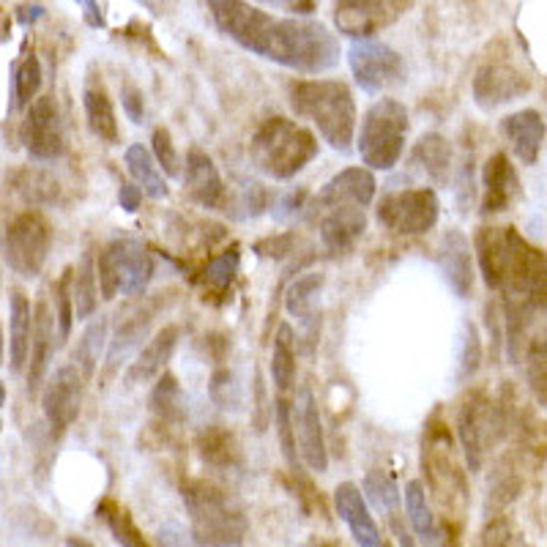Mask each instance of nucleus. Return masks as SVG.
<instances>
[{"label":"nucleus","mask_w":547,"mask_h":547,"mask_svg":"<svg viewBox=\"0 0 547 547\" xmlns=\"http://www.w3.org/2000/svg\"><path fill=\"white\" fill-rule=\"evenodd\" d=\"M219 31L260 58L304 74H320L340 61V44L323 25L277 20L247 0H208Z\"/></svg>","instance_id":"1"},{"label":"nucleus","mask_w":547,"mask_h":547,"mask_svg":"<svg viewBox=\"0 0 547 547\" xmlns=\"http://www.w3.org/2000/svg\"><path fill=\"white\" fill-rule=\"evenodd\" d=\"M474 258L490 290L506 299L528 301L545 310V255L531 247L515 228H479L474 233Z\"/></svg>","instance_id":"2"},{"label":"nucleus","mask_w":547,"mask_h":547,"mask_svg":"<svg viewBox=\"0 0 547 547\" xmlns=\"http://www.w3.org/2000/svg\"><path fill=\"white\" fill-rule=\"evenodd\" d=\"M375 186V176L367 167H345L312 197L307 206L310 219L329 252H348L364 236Z\"/></svg>","instance_id":"3"},{"label":"nucleus","mask_w":547,"mask_h":547,"mask_svg":"<svg viewBox=\"0 0 547 547\" xmlns=\"http://www.w3.org/2000/svg\"><path fill=\"white\" fill-rule=\"evenodd\" d=\"M290 107L299 118L310 121L323 143L334 151H351L356 137V102L342 80H299L290 88Z\"/></svg>","instance_id":"4"},{"label":"nucleus","mask_w":547,"mask_h":547,"mask_svg":"<svg viewBox=\"0 0 547 547\" xmlns=\"http://www.w3.org/2000/svg\"><path fill=\"white\" fill-rule=\"evenodd\" d=\"M181 496L189 512L192 534L206 547H238L249 531L244 509L208 479H186L181 485Z\"/></svg>","instance_id":"5"},{"label":"nucleus","mask_w":547,"mask_h":547,"mask_svg":"<svg viewBox=\"0 0 547 547\" xmlns=\"http://www.w3.org/2000/svg\"><path fill=\"white\" fill-rule=\"evenodd\" d=\"M318 156V137L290 118H269L258 126L249 143V159L274 181L296 178Z\"/></svg>","instance_id":"6"},{"label":"nucleus","mask_w":547,"mask_h":547,"mask_svg":"<svg viewBox=\"0 0 547 547\" xmlns=\"http://www.w3.org/2000/svg\"><path fill=\"white\" fill-rule=\"evenodd\" d=\"M422 474L435 506L446 517H463L468 506V476L457 455L452 430L438 416H433L424 427Z\"/></svg>","instance_id":"7"},{"label":"nucleus","mask_w":547,"mask_h":547,"mask_svg":"<svg viewBox=\"0 0 547 547\" xmlns=\"http://www.w3.org/2000/svg\"><path fill=\"white\" fill-rule=\"evenodd\" d=\"M509 433V405L482 389L468 392L457 405V438L463 446L468 474H479L487 452H493Z\"/></svg>","instance_id":"8"},{"label":"nucleus","mask_w":547,"mask_h":547,"mask_svg":"<svg viewBox=\"0 0 547 547\" xmlns=\"http://www.w3.org/2000/svg\"><path fill=\"white\" fill-rule=\"evenodd\" d=\"M411 132L408 107L397 99L383 96L364 113L359 126V156L367 170H394L405 154Z\"/></svg>","instance_id":"9"},{"label":"nucleus","mask_w":547,"mask_h":547,"mask_svg":"<svg viewBox=\"0 0 547 547\" xmlns=\"http://www.w3.org/2000/svg\"><path fill=\"white\" fill-rule=\"evenodd\" d=\"M96 266V282L104 301H113L115 296H140L148 282L154 277V258L151 252L132 238H115L102 252L93 258Z\"/></svg>","instance_id":"10"},{"label":"nucleus","mask_w":547,"mask_h":547,"mask_svg":"<svg viewBox=\"0 0 547 547\" xmlns=\"http://www.w3.org/2000/svg\"><path fill=\"white\" fill-rule=\"evenodd\" d=\"M375 217L389 236H424L438 225L441 200L430 186L397 189V192H386L381 197V203L375 208Z\"/></svg>","instance_id":"11"},{"label":"nucleus","mask_w":547,"mask_h":547,"mask_svg":"<svg viewBox=\"0 0 547 547\" xmlns=\"http://www.w3.org/2000/svg\"><path fill=\"white\" fill-rule=\"evenodd\" d=\"M531 91V77L515 61L512 50L504 42L490 47L485 61L479 63L474 77V99L482 110H496L501 104L520 99L523 93Z\"/></svg>","instance_id":"12"},{"label":"nucleus","mask_w":547,"mask_h":547,"mask_svg":"<svg viewBox=\"0 0 547 547\" xmlns=\"http://www.w3.org/2000/svg\"><path fill=\"white\" fill-rule=\"evenodd\" d=\"M52 225L39 211H22L6 228V258L20 277H39L50 258Z\"/></svg>","instance_id":"13"},{"label":"nucleus","mask_w":547,"mask_h":547,"mask_svg":"<svg viewBox=\"0 0 547 547\" xmlns=\"http://www.w3.org/2000/svg\"><path fill=\"white\" fill-rule=\"evenodd\" d=\"M20 137L25 151L39 162H55L66 151L61 110L55 96H39L28 104V113L20 126Z\"/></svg>","instance_id":"14"},{"label":"nucleus","mask_w":547,"mask_h":547,"mask_svg":"<svg viewBox=\"0 0 547 547\" xmlns=\"http://www.w3.org/2000/svg\"><path fill=\"white\" fill-rule=\"evenodd\" d=\"M348 61H351L356 83L362 85L364 91L383 93L389 91V88H397V85L405 80L403 58H400L392 47H386V44H356Z\"/></svg>","instance_id":"15"},{"label":"nucleus","mask_w":547,"mask_h":547,"mask_svg":"<svg viewBox=\"0 0 547 547\" xmlns=\"http://www.w3.org/2000/svg\"><path fill=\"white\" fill-rule=\"evenodd\" d=\"M293 433H296V452L299 463H304L315 474L329 471V449H326V435L320 422V408L315 394L304 386L299 400L293 403Z\"/></svg>","instance_id":"16"},{"label":"nucleus","mask_w":547,"mask_h":547,"mask_svg":"<svg viewBox=\"0 0 547 547\" xmlns=\"http://www.w3.org/2000/svg\"><path fill=\"white\" fill-rule=\"evenodd\" d=\"M85 378L74 364H63L61 370L52 375V381L44 386L42 394V408L47 422H50L52 433L61 435L63 430H69L80 408H83V394H85Z\"/></svg>","instance_id":"17"},{"label":"nucleus","mask_w":547,"mask_h":547,"mask_svg":"<svg viewBox=\"0 0 547 547\" xmlns=\"http://www.w3.org/2000/svg\"><path fill=\"white\" fill-rule=\"evenodd\" d=\"M408 0H337L334 22L340 33L370 39L383 28H389L403 14Z\"/></svg>","instance_id":"18"},{"label":"nucleus","mask_w":547,"mask_h":547,"mask_svg":"<svg viewBox=\"0 0 547 547\" xmlns=\"http://www.w3.org/2000/svg\"><path fill=\"white\" fill-rule=\"evenodd\" d=\"M184 192L192 203L208 208V211H219L228 203V189H225V181L219 176L214 159L197 145L186 151Z\"/></svg>","instance_id":"19"},{"label":"nucleus","mask_w":547,"mask_h":547,"mask_svg":"<svg viewBox=\"0 0 547 547\" xmlns=\"http://www.w3.org/2000/svg\"><path fill=\"white\" fill-rule=\"evenodd\" d=\"M438 266L444 271L449 288L455 290L460 299H471L476 282L474 249H471V241L463 230H446L444 238H441V247H438Z\"/></svg>","instance_id":"20"},{"label":"nucleus","mask_w":547,"mask_h":547,"mask_svg":"<svg viewBox=\"0 0 547 547\" xmlns=\"http://www.w3.org/2000/svg\"><path fill=\"white\" fill-rule=\"evenodd\" d=\"M334 509L340 520H345V526L351 528L353 539L359 542V547H386L381 537V528L372 517L367 498L362 496V487L353 482H342L334 490Z\"/></svg>","instance_id":"21"},{"label":"nucleus","mask_w":547,"mask_h":547,"mask_svg":"<svg viewBox=\"0 0 547 547\" xmlns=\"http://www.w3.org/2000/svg\"><path fill=\"white\" fill-rule=\"evenodd\" d=\"M178 340H181V329H178L176 323H165V326L156 331L154 337L140 348L137 359L129 364V370H126L124 381L129 383V386L156 381V378L167 370L170 359H173V353H176L178 348Z\"/></svg>","instance_id":"22"},{"label":"nucleus","mask_w":547,"mask_h":547,"mask_svg":"<svg viewBox=\"0 0 547 547\" xmlns=\"http://www.w3.org/2000/svg\"><path fill=\"white\" fill-rule=\"evenodd\" d=\"M55 345H58V337H55V312L50 310V301L39 299L36 307H33L31 348H28V392L31 394L39 392L44 375L50 370V359Z\"/></svg>","instance_id":"23"},{"label":"nucleus","mask_w":547,"mask_h":547,"mask_svg":"<svg viewBox=\"0 0 547 547\" xmlns=\"http://www.w3.org/2000/svg\"><path fill=\"white\" fill-rule=\"evenodd\" d=\"M482 184H485V195H482V214L496 217L515 206L520 197V178L512 165V159L506 154H493L485 162V173H482Z\"/></svg>","instance_id":"24"},{"label":"nucleus","mask_w":547,"mask_h":547,"mask_svg":"<svg viewBox=\"0 0 547 547\" xmlns=\"http://www.w3.org/2000/svg\"><path fill=\"white\" fill-rule=\"evenodd\" d=\"M506 143L523 165H537L545 148V115L539 110H520L501 121Z\"/></svg>","instance_id":"25"},{"label":"nucleus","mask_w":547,"mask_h":547,"mask_svg":"<svg viewBox=\"0 0 547 547\" xmlns=\"http://www.w3.org/2000/svg\"><path fill=\"white\" fill-rule=\"evenodd\" d=\"M31 326H33V307L22 290H14L9 301V348L11 372L20 375L28 367V348H31Z\"/></svg>","instance_id":"26"},{"label":"nucleus","mask_w":547,"mask_h":547,"mask_svg":"<svg viewBox=\"0 0 547 547\" xmlns=\"http://www.w3.org/2000/svg\"><path fill=\"white\" fill-rule=\"evenodd\" d=\"M413 165H419L424 176L430 178L435 186H446L452 178V145L444 135L427 132L413 145Z\"/></svg>","instance_id":"27"},{"label":"nucleus","mask_w":547,"mask_h":547,"mask_svg":"<svg viewBox=\"0 0 547 547\" xmlns=\"http://www.w3.org/2000/svg\"><path fill=\"white\" fill-rule=\"evenodd\" d=\"M197 457L211 468H233L241 460V444L233 430L222 427V424H211L203 427L195 435Z\"/></svg>","instance_id":"28"},{"label":"nucleus","mask_w":547,"mask_h":547,"mask_svg":"<svg viewBox=\"0 0 547 547\" xmlns=\"http://www.w3.org/2000/svg\"><path fill=\"white\" fill-rule=\"evenodd\" d=\"M405 515H408V523H411L413 537L419 539L422 545L438 547L441 545V526H438V517L433 515L430 509V501H427V490L419 479H411L405 485Z\"/></svg>","instance_id":"29"},{"label":"nucleus","mask_w":547,"mask_h":547,"mask_svg":"<svg viewBox=\"0 0 547 547\" xmlns=\"http://www.w3.org/2000/svg\"><path fill=\"white\" fill-rule=\"evenodd\" d=\"M83 104H85V118H88V126L91 132L104 143H118V115H115L113 99L110 93L104 88L102 80H93V83L85 85L83 93Z\"/></svg>","instance_id":"30"},{"label":"nucleus","mask_w":547,"mask_h":547,"mask_svg":"<svg viewBox=\"0 0 547 547\" xmlns=\"http://www.w3.org/2000/svg\"><path fill=\"white\" fill-rule=\"evenodd\" d=\"M323 274L320 271H310L299 277L288 288V296H285V310L299 320L301 326L307 331L318 329V312H320V288H323Z\"/></svg>","instance_id":"31"},{"label":"nucleus","mask_w":547,"mask_h":547,"mask_svg":"<svg viewBox=\"0 0 547 547\" xmlns=\"http://www.w3.org/2000/svg\"><path fill=\"white\" fill-rule=\"evenodd\" d=\"M124 162L126 170H129V176L135 178V186L143 195H148L151 200H162V197H167L170 189H167L165 176H162V170L156 167L154 156H151V151H148L145 145H129L124 154Z\"/></svg>","instance_id":"32"},{"label":"nucleus","mask_w":547,"mask_h":547,"mask_svg":"<svg viewBox=\"0 0 547 547\" xmlns=\"http://www.w3.org/2000/svg\"><path fill=\"white\" fill-rule=\"evenodd\" d=\"M148 405H151V413H154V419L162 427H178V424L184 422V392H181V383H178L176 375H170L165 370L156 378V386L154 392H151Z\"/></svg>","instance_id":"33"},{"label":"nucleus","mask_w":547,"mask_h":547,"mask_svg":"<svg viewBox=\"0 0 547 547\" xmlns=\"http://www.w3.org/2000/svg\"><path fill=\"white\" fill-rule=\"evenodd\" d=\"M72 301L77 320L93 318L99 310V282H96L93 252H85L80 263L72 269Z\"/></svg>","instance_id":"34"},{"label":"nucleus","mask_w":547,"mask_h":547,"mask_svg":"<svg viewBox=\"0 0 547 547\" xmlns=\"http://www.w3.org/2000/svg\"><path fill=\"white\" fill-rule=\"evenodd\" d=\"M104 345H107V318H99L88 323V329L83 331V337L77 340V348L72 353V364L80 370L85 381H91L99 370Z\"/></svg>","instance_id":"35"},{"label":"nucleus","mask_w":547,"mask_h":547,"mask_svg":"<svg viewBox=\"0 0 547 547\" xmlns=\"http://www.w3.org/2000/svg\"><path fill=\"white\" fill-rule=\"evenodd\" d=\"M96 515L102 517L104 526L110 528V534H113V539L121 547H151L126 506L115 504V501H102V506L96 509Z\"/></svg>","instance_id":"36"},{"label":"nucleus","mask_w":547,"mask_h":547,"mask_svg":"<svg viewBox=\"0 0 547 547\" xmlns=\"http://www.w3.org/2000/svg\"><path fill=\"white\" fill-rule=\"evenodd\" d=\"M271 378L279 394H288L296 381V348H293V329L279 326L271 353Z\"/></svg>","instance_id":"37"},{"label":"nucleus","mask_w":547,"mask_h":547,"mask_svg":"<svg viewBox=\"0 0 547 547\" xmlns=\"http://www.w3.org/2000/svg\"><path fill=\"white\" fill-rule=\"evenodd\" d=\"M151 320H154V310L148 307V310L135 312V315H129V318L118 323V334H115V340L110 342V351H107V370H115V364L124 359L129 348H135L137 342L143 340L148 334Z\"/></svg>","instance_id":"38"},{"label":"nucleus","mask_w":547,"mask_h":547,"mask_svg":"<svg viewBox=\"0 0 547 547\" xmlns=\"http://www.w3.org/2000/svg\"><path fill=\"white\" fill-rule=\"evenodd\" d=\"M238 263H241V252L238 247H230L225 252H219L217 258L208 260L206 271L200 277V285H203V293H211V296H225L233 285V279L238 274Z\"/></svg>","instance_id":"39"},{"label":"nucleus","mask_w":547,"mask_h":547,"mask_svg":"<svg viewBox=\"0 0 547 547\" xmlns=\"http://www.w3.org/2000/svg\"><path fill=\"white\" fill-rule=\"evenodd\" d=\"M362 496L370 498V504L378 509V512H394V509H400V487L394 482V476L389 471H383V468H372L364 476V485H362Z\"/></svg>","instance_id":"40"},{"label":"nucleus","mask_w":547,"mask_h":547,"mask_svg":"<svg viewBox=\"0 0 547 547\" xmlns=\"http://www.w3.org/2000/svg\"><path fill=\"white\" fill-rule=\"evenodd\" d=\"M52 299H55V337L58 345H66L72 337L74 326V301H72V269H66L58 277V282L52 285Z\"/></svg>","instance_id":"41"},{"label":"nucleus","mask_w":547,"mask_h":547,"mask_svg":"<svg viewBox=\"0 0 547 547\" xmlns=\"http://www.w3.org/2000/svg\"><path fill=\"white\" fill-rule=\"evenodd\" d=\"M482 356H485V348H482L479 329H476V323L465 320L463 340H460V356H457V381H471L476 372H479V367H482Z\"/></svg>","instance_id":"42"},{"label":"nucleus","mask_w":547,"mask_h":547,"mask_svg":"<svg viewBox=\"0 0 547 547\" xmlns=\"http://www.w3.org/2000/svg\"><path fill=\"white\" fill-rule=\"evenodd\" d=\"M271 416H274V424H277L279 446H282V455L288 460L290 471H301L299 452H296V433H293V403H290L285 394H279Z\"/></svg>","instance_id":"43"},{"label":"nucleus","mask_w":547,"mask_h":547,"mask_svg":"<svg viewBox=\"0 0 547 547\" xmlns=\"http://www.w3.org/2000/svg\"><path fill=\"white\" fill-rule=\"evenodd\" d=\"M523 490V479L517 474L515 465H506V460L498 463V471L490 482V504L496 509H504L506 504H512Z\"/></svg>","instance_id":"44"},{"label":"nucleus","mask_w":547,"mask_h":547,"mask_svg":"<svg viewBox=\"0 0 547 547\" xmlns=\"http://www.w3.org/2000/svg\"><path fill=\"white\" fill-rule=\"evenodd\" d=\"M42 88V63L36 55H28L17 69L14 80V93H17V107H28L36 99V93Z\"/></svg>","instance_id":"45"},{"label":"nucleus","mask_w":547,"mask_h":547,"mask_svg":"<svg viewBox=\"0 0 547 547\" xmlns=\"http://www.w3.org/2000/svg\"><path fill=\"white\" fill-rule=\"evenodd\" d=\"M151 145H154V154L151 156H154L156 167L162 170V176H170V178L181 176V159H178L176 143H173L170 129H165V126L154 129Z\"/></svg>","instance_id":"46"},{"label":"nucleus","mask_w":547,"mask_h":547,"mask_svg":"<svg viewBox=\"0 0 547 547\" xmlns=\"http://www.w3.org/2000/svg\"><path fill=\"white\" fill-rule=\"evenodd\" d=\"M528 381L537 394L539 408H545V334L531 337V342H528Z\"/></svg>","instance_id":"47"},{"label":"nucleus","mask_w":547,"mask_h":547,"mask_svg":"<svg viewBox=\"0 0 547 547\" xmlns=\"http://www.w3.org/2000/svg\"><path fill=\"white\" fill-rule=\"evenodd\" d=\"M22 181L20 184V192L25 200H31V203H52L55 197H58V181H52L50 176H44V173H39V170H28V173H22Z\"/></svg>","instance_id":"48"},{"label":"nucleus","mask_w":547,"mask_h":547,"mask_svg":"<svg viewBox=\"0 0 547 547\" xmlns=\"http://www.w3.org/2000/svg\"><path fill=\"white\" fill-rule=\"evenodd\" d=\"M271 413H274V408L266 400V383H263V375L258 370L255 372V430L258 433H266Z\"/></svg>","instance_id":"49"},{"label":"nucleus","mask_w":547,"mask_h":547,"mask_svg":"<svg viewBox=\"0 0 547 547\" xmlns=\"http://www.w3.org/2000/svg\"><path fill=\"white\" fill-rule=\"evenodd\" d=\"M386 520H389V528H392V537H394V542H397V547H422V542L413 537L411 528L405 526L403 512H400V509L389 512V515H386Z\"/></svg>","instance_id":"50"},{"label":"nucleus","mask_w":547,"mask_h":547,"mask_svg":"<svg viewBox=\"0 0 547 547\" xmlns=\"http://www.w3.org/2000/svg\"><path fill=\"white\" fill-rule=\"evenodd\" d=\"M124 107H126V113H129V118L140 121V115H143V93L137 91L135 85H126Z\"/></svg>","instance_id":"51"},{"label":"nucleus","mask_w":547,"mask_h":547,"mask_svg":"<svg viewBox=\"0 0 547 547\" xmlns=\"http://www.w3.org/2000/svg\"><path fill=\"white\" fill-rule=\"evenodd\" d=\"M118 197H121V206H124L126 211H137V208H140V200H143V192H140L135 184H121Z\"/></svg>","instance_id":"52"},{"label":"nucleus","mask_w":547,"mask_h":547,"mask_svg":"<svg viewBox=\"0 0 547 547\" xmlns=\"http://www.w3.org/2000/svg\"><path fill=\"white\" fill-rule=\"evenodd\" d=\"M66 547H93V542H88L85 537H69L66 539Z\"/></svg>","instance_id":"53"},{"label":"nucleus","mask_w":547,"mask_h":547,"mask_svg":"<svg viewBox=\"0 0 547 547\" xmlns=\"http://www.w3.org/2000/svg\"><path fill=\"white\" fill-rule=\"evenodd\" d=\"M312 547H342L340 542H334V539H320V542H315Z\"/></svg>","instance_id":"54"},{"label":"nucleus","mask_w":547,"mask_h":547,"mask_svg":"<svg viewBox=\"0 0 547 547\" xmlns=\"http://www.w3.org/2000/svg\"><path fill=\"white\" fill-rule=\"evenodd\" d=\"M3 351H6V340H3V329H0V364H3Z\"/></svg>","instance_id":"55"},{"label":"nucleus","mask_w":547,"mask_h":547,"mask_svg":"<svg viewBox=\"0 0 547 547\" xmlns=\"http://www.w3.org/2000/svg\"><path fill=\"white\" fill-rule=\"evenodd\" d=\"M3 405H6V386L0 383V408H3Z\"/></svg>","instance_id":"56"},{"label":"nucleus","mask_w":547,"mask_h":547,"mask_svg":"<svg viewBox=\"0 0 547 547\" xmlns=\"http://www.w3.org/2000/svg\"><path fill=\"white\" fill-rule=\"evenodd\" d=\"M0 427H3V424H0Z\"/></svg>","instance_id":"57"}]
</instances>
